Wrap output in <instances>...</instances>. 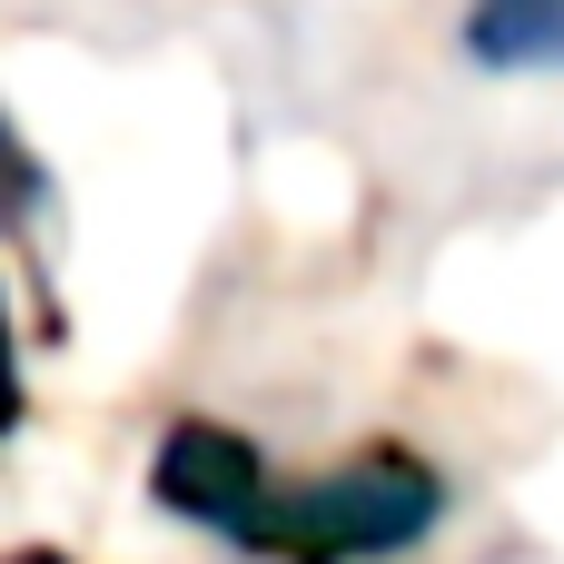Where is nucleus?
Masks as SVG:
<instances>
[{"label": "nucleus", "instance_id": "2", "mask_svg": "<svg viewBox=\"0 0 564 564\" xmlns=\"http://www.w3.org/2000/svg\"><path fill=\"white\" fill-rule=\"evenodd\" d=\"M149 496L169 516L208 525V535H238L258 516V496H268V456L238 426H218V416H178L159 436V456H149Z\"/></svg>", "mask_w": 564, "mask_h": 564}, {"label": "nucleus", "instance_id": "4", "mask_svg": "<svg viewBox=\"0 0 564 564\" xmlns=\"http://www.w3.org/2000/svg\"><path fill=\"white\" fill-rule=\"evenodd\" d=\"M40 208H50V169H40V149L0 119V238H20Z\"/></svg>", "mask_w": 564, "mask_h": 564}, {"label": "nucleus", "instance_id": "3", "mask_svg": "<svg viewBox=\"0 0 564 564\" xmlns=\"http://www.w3.org/2000/svg\"><path fill=\"white\" fill-rule=\"evenodd\" d=\"M476 69H564V0H466Z\"/></svg>", "mask_w": 564, "mask_h": 564}, {"label": "nucleus", "instance_id": "5", "mask_svg": "<svg viewBox=\"0 0 564 564\" xmlns=\"http://www.w3.org/2000/svg\"><path fill=\"white\" fill-rule=\"evenodd\" d=\"M30 387H20V337H10V288H0V436H20Z\"/></svg>", "mask_w": 564, "mask_h": 564}, {"label": "nucleus", "instance_id": "6", "mask_svg": "<svg viewBox=\"0 0 564 564\" xmlns=\"http://www.w3.org/2000/svg\"><path fill=\"white\" fill-rule=\"evenodd\" d=\"M0 564H79V555H69V545H10Z\"/></svg>", "mask_w": 564, "mask_h": 564}, {"label": "nucleus", "instance_id": "1", "mask_svg": "<svg viewBox=\"0 0 564 564\" xmlns=\"http://www.w3.org/2000/svg\"><path fill=\"white\" fill-rule=\"evenodd\" d=\"M436 516H446V476H436L426 456H406V446H357V456L327 466V476H297V486L268 476L258 516H248L228 545L258 555V564H377V555L426 545Z\"/></svg>", "mask_w": 564, "mask_h": 564}]
</instances>
